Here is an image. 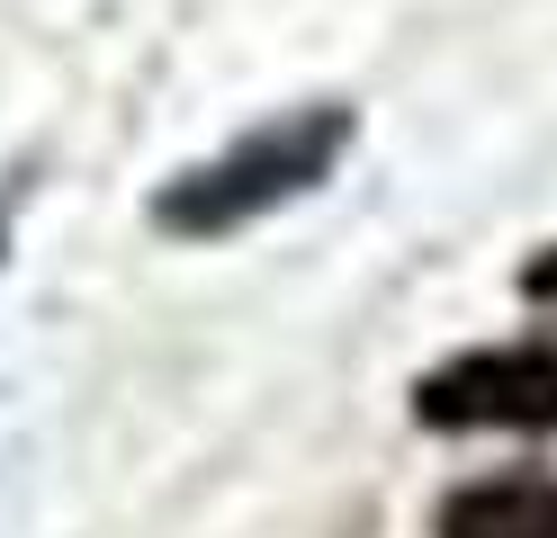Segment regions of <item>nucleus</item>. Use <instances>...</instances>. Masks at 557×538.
I'll return each mask as SVG.
<instances>
[{"instance_id": "1", "label": "nucleus", "mask_w": 557, "mask_h": 538, "mask_svg": "<svg viewBox=\"0 0 557 538\" xmlns=\"http://www.w3.org/2000/svg\"><path fill=\"white\" fill-rule=\"evenodd\" d=\"M342 143H351V108H297V117L243 135L234 153L181 171V179L153 198V215H162L171 234H189V242L234 234V225H252V215L306 198V189H315V179L342 162Z\"/></svg>"}, {"instance_id": "2", "label": "nucleus", "mask_w": 557, "mask_h": 538, "mask_svg": "<svg viewBox=\"0 0 557 538\" xmlns=\"http://www.w3.org/2000/svg\"><path fill=\"white\" fill-rule=\"evenodd\" d=\"M413 413L432 430H557V341L468 350L413 386Z\"/></svg>"}, {"instance_id": "3", "label": "nucleus", "mask_w": 557, "mask_h": 538, "mask_svg": "<svg viewBox=\"0 0 557 538\" xmlns=\"http://www.w3.org/2000/svg\"><path fill=\"white\" fill-rule=\"evenodd\" d=\"M441 538H557V485L548 476H485L441 502Z\"/></svg>"}, {"instance_id": "4", "label": "nucleus", "mask_w": 557, "mask_h": 538, "mask_svg": "<svg viewBox=\"0 0 557 538\" xmlns=\"http://www.w3.org/2000/svg\"><path fill=\"white\" fill-rule=\"evenodd\" d=\"M521 287H531V297H540V305H557V242L540 251V261H531V270H521Z\"/></svg>"}]
</instances>
